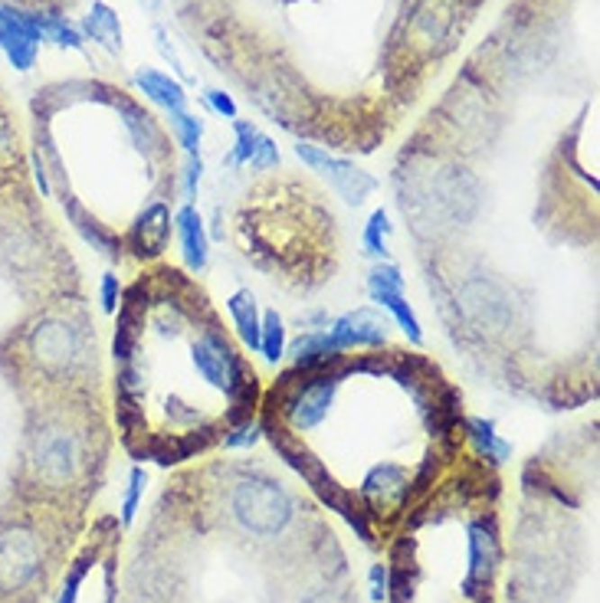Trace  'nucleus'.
I'll list each match as a JSON object with an SVG mask.
<instances>
[{
  "instance_id": "2",
  "label": "nucleus",
  "mask_w": 600,
  "mask_h": 603,
  "mask_svg": "<svg viewBox=\"0 0 600 603\" xmlns=\"http://www.w3.org/2000/svg\"><path fill=\"white\" fill-rule=\"evenodd\" d=\"M240 522L256 534H273L289 522V498L269 482H243L237 489Z\"/></svg>"
},
{
  "instance_id": "20",
  "label": "nucleus",
  "mask_w": 600,
  "mask_h": 603,
  "mask_svg": "<svg viewBox=\"0 0 600 603\" xmlns=\"http://www.w3.org/2000/svg\"><path fill=\"white\" fill-rule=\"evenodd\" d=\"M119 292H122L119 276H115V272H105V276H102V308H105L109 315L119 308Z\"/></svg>"
},
{
  "instance_id": "23",
  "label": "nucleus",
  "mask_w": 600,
  "mask_h": 603,
  "mask_svg": "<svg viewBox=\"0 0 600 603\" xmlns=\"http://www.w3.org/2000/svg\"><path fill=\"white\" fill-rule=\"evenodd\" d=\"M155 36H158V50H161V56L168 59V63L174 66V69L181 72V59H177V53H174V46L168 43V36H164V30H155Z\"/></svg>"
},
{
  "instance_id": "1",
  "label": "nucleus",
  "mask_w": 600,
  "mask_h": 603,
  "mask_svg": "<svg viewBox=\"0 0 600 603\" xmlns=\"http://www.w3.org/2000/svg\"><path fill=\"white\" fill-rule=\"evenodd\" d=\"M295 154H299V161H305L312 168V171L325 174L328 180H332V187L345 197V204H351V207H358V204H364V197H371L374 190H377V180L371 178L368 171H361V168H355L351 161H345V158H335V154L322 151V148H315V144H295Z\"/></svg>"
},
{
  "instance_id": "12",
  "label": "nucleus",
  "mask_w": 600,
  "mask_h": 603,
  "mask_svg": "<svg viewBox=\"0 0 600 603\" xmlns=\"http://www.w3.org/2000/svg\"><path fill=\"white\" fill-rule=\"evenodd\" d=\"M387 233H391V224H387V214L384 210H374L371 216H368V224H364V252L368 256H374V260H387L391 252H387Z\"/></svg>"
},
{
  "instance_id": "13",
  "label": "nucleus",
  "mask_w": 600,
  "mask_h": 603,
  "mask_svg": "<svg viewBox=\"0 0 600 603\" xmlns=\"http://www.w3.org/2000/svg\"><path fill=\"white\" fill-rule=\"evenodd\" d=\"M469 433H473V440L479 443V450L489 456V460L495 462H505L509 460V443L499 440V433H495V424L492 420H479V416H473L469 420Z\"/></svg>"
},
{
  "instance_id": "8",
  "label": "nucleus",
  "mask_w": 600,
  "mask_h": 603,
  "mask_svg": "<svg viewBox=\"0 0 600 603\" xmlns=\"http://www.w3.org/2000/svg\"><path fill=\"white\" fill-rule=\"evenodd\" d=\"M227 312L233 318V328L237 334L243 338V344L250 352L259 354V324H263V315H259V308H256V298L250 288H240L233 296L227 298Z\"/></svg>"
},
{
  "instance_id": "9",
  "label": "nucleus",
  "mask_w": 600,
  "mask_h": 603,
  "mask_svg": "<svg viewBox=\"0 0 600 603\" xmlns=\"http://www.w3.org/2000/svg\"><path fill=\"white\" fill-rule=\"evenodd\" d=\"M135 82L148 99H155L158 105H164L168 112H184V108H187V92H184L181 82H174L171 76H164V72H155V69H138Z\"/></svg>"
},
{
  "instance_id": "16",
  "label": "nucleus",
  "mask_w": 600,
  "mask_h": 603,
  "mask_svg": "<svg viewBox=\"0 0 600 603\" xmlns=\"http://www.w3.org/2000/svg\"><path fill=\"white\" fill-rule=\"evenodd\" d=\"M141 492H145V469L135 466L128 472V492H125V502H122V522L125 525H132V518H135Z\"/></svg>"
},
{
  "instance_id": "11",
  "label": "nucleus",
  "mask_w": 600,
  "mask_h": 603,
  "mask_svg": "<svg viewBox=\"0 0 600 603\" xmlns=\"http://www.w3.org/2000/svg\"><path fill=\"white\" fill-rule=\"evenodd\" d=\"M286 324L276 308L263 312V324H259V354H263L269 364H279L286 358Z\"/></svg>"
},
{
  "instance_id": "18",
  "label": "nucleus",
  "mask_w": 600,
  "mask_h": 603,
  "mask_svg": "<svg viewBox=\"0 0 600 603\" xmlns=\"http://www.w3.org/2000/svg\"><path fill=\"white\" fill-rule=\"evenodd\" d=\"M200 178H204V161H200V154H187V164H184V200H187V204L197 200Z\"/></svg>"
},
{
  "instance_id": "17",
  "label": "nucleus",
  "mask_w": 600,
  "mask_h": 603,
  "mask_svg": "<svg viewBox=\"0 0 600 603\" xmlns=\"http://www.w3.org/2000/svg\"><path fill=\"white\" fill-rule=\"evenodd\" d=\"M279 164V148H276V142L269 135L259 138V144H256L253 158H250V168L253 171H269V168H276Z\"/></svg>"
},
{
  "instance_id": "4",
  "label": "nucleus",
  "mask_w": 600,
  "mask_h": 603,
  "mask_svg": "<svg viewBox=\"0 0 600 603\" xmlns=\"http://www.w3.org/2000/svg\"><path fill=\"white\" fill-rule=\"evenodd\" d=\"M40 548L33 532L27 528H7L0 532V590H17L37 574Z\"/></svg>"
},
{
  "instance_id": "21",
  "label": "nucleus",
  "mask_w": 600,
  "mask_h": 603,
  "mask_svg": "<svg viewBox=\"0 0 600 603\" xmlns=\"http://www.w3.org/2000/svg\"><path fill=\"white\" fill-rule=\"evenodd\" d=\"M204 99H207V105L214 108V112H220L223 118H237V102L230 99L227 92L207 89V92H204Z\"/></svg>"
},
{
  "instance_id": "15",
  "label": "nucleus",
  "mask_w": 600,
  "mask_h": 603,
  "mask_svg": "<svg viewBox=\"0 0 600 603\" xmlns=\"http://www.w3.org/2000/svg\"><path fill=\"white\" fill-rule=\"evenodd\" d=\"M233 132H237V144H233V158H230V164H233V168H243V164H250V158H253L263 132H259L256 125H250V122H240V118H233Z\"/></svg>"
},
{
  "instance_id": "19",
  "label": "nucleus",
  "mask_w": 600,
  "mask_h": 603,
  "mask_svg": "<svg viewBox=\"0 0 600 603\" xmlns=\"http://www.w3.org/2000/svg\"><path fill=\"white\" fill-rule=\"evenodd\" d=\"M256 436H259V424H250V420H243V424H237L233 430L223 436V446L227 450H240V446H250V443H256Z\"/></svg>"
},
{
  "instance_id": "24",
  "label": "nucleus",
  "mask_w": 600,
  "mask_h": 603,
  "mask_svg": "<svg viewBox=\"0 0 600 603\" xmlns=\"http://www.w3.org/2000/svg\"><path fill=\"white\" fill-rule=\"evenodd\" d=\"M141 4H148V10H158V0H141Z\"/></svg>"
},
{
  "instance_id": "10",
  "label": "nucleus",
  "mask_w": 600,
  "mask_h": 603,
  "mask_svg": "<svg viewBox=\"0 0 600 603\" xmlns=\"http://www.w3.org/2000/svg\"><path fill=\"white\" fill-rule=\"evenodd\" d=\"M86 33L92 40H99L102 46H109L119 53L122 50V23L119 14L109 7V4H92V10L86 14Z\"/></svg>"
},
{
  "instance_id": "5",
  "label": "nucleus",
  "mask_w": 600,
  "mask_h": 603,
  "mask_svg": "<svg viewBox=\"0 0 600 603\" xmlns=\"http://www.w3.org/2000/svg\"><path fill=\"white\" fill-rule=\"evenodd\" d=\"M328 338H332V348H335L338 354L351 352V348H381L384 338H387V322H384V315H377L374 308L364 306L341 318H332Z\"/></svg>"
},
{
  "instance_id": "6",
  "label": "nucleus",
  "mask_w": 600,
  "mask_h": 603,
  "mask_svg": "<svg viewBox=\"0 0 600 603\" xmlns=\"http://www.w3.org/2000/svg\"><path fill=\"white\" fill-rule=\"evenodd\" d=\"M174 226H177V240H181V252H184V262H187V270L191 272H204L207 270V260H210V240H207V230H204V216L194 204H184L174 216Z\"/></svg>"
},
{
  "instance_id": "7",
  "label": "nucleus",
  "mask_w": 600,
  "mask_h": 603,
  "mask_svg": "<svg viewBox=\"0 0 600 603\" xmlns=\"http://www.w3.org/2000/svg\"><path fill=\"white\" fill-rule=\"evenodd\" d=\"M168 236H171V210H168V204L155 200L145 207V214L138 216V224H132V240L141 252L155 256V252L164 250Z\"/></svg>"
},
{
  "instance_id": "14",
  "label": "nucleus",
  "mask_w": 600,
  "mask_h": 603,
  "mask_svg": "<svg viewBox=\"0 0 600 603\" xmlns=\"http://www.w3.org/2000/svg\"><path fill=\"white\" fill-rule=\"evenodd\" d=\"M171 128L177 135V144H181L187 154H200V138H204V122L197 115H191L187 108L184 112H171Z\"/></svg>"
},
{
  "instance_id": "3",
  "label": "nucleus",
  "mask_w": 600,
  "mask_h": 603,
  "mask_svg": "<svg viewBox=\"0 0 600 603\" xmlns=\"http://www.w3.org/2000/svg\"><path fill=\"white\" fill-rule=\"evenodd\" d=\"M368 292H371V298L377 306L391 312L397 328L404 332V338L420 348L423 344V328H420V318L414 312V306L404 298V276H400V270L394 262H377L374 266L371 276H368Z\"/></svg>"
},
{
  "instance_id": "22",
  "label": "nucleus",
  "mask_w": 600,
  "mask_h": 603,
  "mask_svg": "<svg viewBox=\"0 0 600 603\" xmlns=\"http://www.w3.org/2000/svg\"><path fill=\"white\" fill-rule=\"evenodd\" d=\"M371 597L374 600H387V568L384 564L371 568Z\"/></svg>"
}]
</instances>
